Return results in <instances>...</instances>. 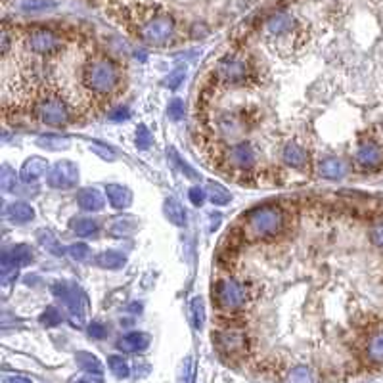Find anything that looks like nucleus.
I'll use <instances>...</instances> for the list:
<instances>
[{
	"label": "nucleus",
	"mask_w": 383,
	"mask_h": 383,
	"mask_svg": "<svg viewBox=\"0 0 383 383\" xmlns=\"http://www.w3.org/2000/svg\"><path fill=\"white\" fill-rule=\"evenodd\" d=\"M81 81L88 98L96 102H106L121 92L123 69L116 60L108 56H94L88 58L83 66Z\"/></svg>",
	"instance_id": "1"
},
{
	"label": "nucleus",
	"mask_w": 383,
	"mask_h": 383,
	"mask_svg": "<svg viewBox=\"0 0 383 383\" xmlns=\"http://www.w3.org/2000/svg\"><path fill=\"white\" fill-rule=\"evenodd\" d=\"M284 228H286V215L280 205L255 207L243 217L242 223L243 240L247 238L251 242L272 240L280 236Z\"/></svg>",
	"instance_id": "2"
},
{
	"label": "nucleus",
	"mask_w": 383,
	"mask_h": 383,
	"mask_svg": "<svg viewBox=\"0 0 383 383\" xmlns=\"http://www.w3.org/2000/svg\"><path fill=\"white\" fill-rule=\"evenodd\" d=\"M31 110L37 121H41L46 127L63 128L73 121V108L61 92L54 88H46L39 92L35 102L31 103Z\"/></svg>",
	"instance_id": "3"
},
{
	"label": "nucleus",
	"mask_w": 383,
	"mask_h": 383,
	"mask_svg": "<svg viewBox=\"0 0 383 383\" xmlns=\"http://www.w3.org/2000/svg\"><path fill=\"white\" fill-rule=\"evenodd\" d=\"M299 33H301V27L292 14H276L265 24V35H267L268 44L272 46L274 52H280L284 56L292 54L295 50Z\"/></svg>",
	"instance_id": "4"
},
{
	"label": "nucleus",
	"mask_w": 383,
	"mask_h": 383,
	"mask_svg": "<svg viewBox=\"0 0 383 383\" xmlns=\"http://www.w3.org/2000/svg\"><path fill=\"white\" fill-rule=\"evenodd\" d=\"M136 33H138L142 43L155 46V48H163V46H169L173 43L175 33H177V24L169 14L155 12L150 14L148 18L141 19Z\"/></svg>",
	"instance_id": "5"
},
{
	"label": "nucleus",
	"mask_w": 383,
	"mask_h": 383,
	"mask_svg": "<svg viewBox=\"0 0 383 383\" xmlns=\"http://www.w3.org/2000/svg\"><path fill=\"white\" fill-rule=\"evenodd\" d=\"M211 295H213L215 305L226 312H238L250 301V290L245 286V282L236 280L232 276L215 282Z\"/></svg>",
	"instance_id": "6"
},
{
	"label": "nucleus",
	"mask_w": 383,
	"mask_h": 383,
	"mask_svg": "<svg viewBox=\"0 0 383 383\" xmlns=\"http://www.w3.org/2000/svg\"><path fill=\"white\" fill-rule=\"evenodd\" d=\"M257 69L251 61L242 56H226L215 69V81L223 85H243L255 77Z\"/></svg>",
	"instance_id": "7"
},
{
	"label": "nucleus",
	"mask_w": 383,
	"mask_h": 383,
	"mask_svg": "<svg viewBox=\"0 0 383 383\" xmlns=\"http://www.w3.org/2000/svg\"><path fill=\"white\" fill-rule=\"evenodd\" d=\"M25 48L35 56H56L63 50V39L52 29L46 27H37L27 33L25 37Z\"/></svg>",
	"instance_id": "8"
},
{
	"label": "nucleus",
	"mask_w": 383,
	"mask_h": 383,
	"mask_svg": "<svg viewBox=\"0 0 383 383\" xmlns=\"http://www.w3.org/2000/svg\"><path fill=\"white\" fill-rule=\"evenodd\" d=\"M52 292L58 299L63 301L69 312H71V322L73 326H83V320H85L86 312V295L85 292L81 290L79 286H71L67 282H56L52 286Z\"/></svg>",
	"instance_id": "9"
},
{
	"label": "nucleus",
	"mask_w": 383,
	"mask_h": 383,
	"mask_svg": "<svg viewBox=\"0 0 383 383\" xmlns=\"http://www.w3.org/2000/svg\"><path fill=\"white\" fill-rule=\"evenodd\" d=\"M46 183H48L50 188L54 190L75 188L77 183H79V169H77V165H75L73 161H69V159L58 161V163H54V167L50 169Z\"/></svg>",
	"instance_id": "10"
},
{
	"label": "nucleus",
	"mask_w": 383,
	"mask_h": 383,
	"mask_svg": "<svg viewBox=\"0 0 383 383\" xmlns=\"http://www.w3.org/2000/svg\"><path fill=\"white\" fill-rule=\"evenodd\" d=\"M213 343L217 345V349H219L220 353L225 354H230V357H234V354H242L247 351V335H245V332L240 328H225L220 330V332H217V334H213Z\"/></svg>",
	"instance_id": "11"
},
{
	"label": "nucleus",
	"mask_w": 383,
	"mask_h": 383,
	"mask_svg": "<svg viewBox=\"0 0 383 383\" xmlns=\"http://www.w3.org/2000/svg\"><path fill=\"white\" fill-rule=\"evenodd\" d=\"M354 165L360 170H379L383 167V146L374 141L362 142L354 152Z\"/></svg>",
	"instance_id": "12"
},
{
	"label": "nucleus",
	"mask_w": 383,
	"mask_h": 383,
	"mask_svg": "<svg viewBox=\"0 0 383 383\" xmlns=\"http://www.w3.org/2000/svg\"><path fill=\"white\" fill-rule=\"evenodd\" d=\"M226 163L232 169L238 170H251L257 165V152L250 142H238L234 146L228 148L226 152Z\"/></svg>",
	"instance_id": "13"
},
{
	"label": "nucleus",
	"mask_w": 383,
	"mask_h": 383,
	"mask_svg": "<svg viewBox=\"0 0 383 383\" xmlns=\"http://www.w3.org/2000/svg\"><path fill=\"white\" fill-rule=\"evenodd\" d=\"M50 163L48 159L41 158V155H33L21 165L19 170V178L25 184H37L39 180H43L44 177H48Z\"/></svg>",
	"instance_id": "14"
},
{
	"label": "nucleus",
	"mask_w": 383,
	"mask_h": 383,
	"mask_svg": "<svg viewBox=\"0 0 383 383\" xmlns=\"http://www.w3.org/2000/svg\"><path fill=\"white\" fill-rule=\"evenodd\" d=\"M29 262H33V251H31L29 245H25V243L12 245V247H8V250H4V253H2V270L27 267Z\"/></svg>",
	"instance_id": "15"
},
{
	"label": "nucleus",
	"mask_w": 383,
	"mask_h": 383,
	"mask_svg": "<svg viewBox=\"0 0 383 383\" xmlns=\"http://www.w3.org/2000/svg\"><path fill=\"white\" fill-rule=\"evenodd\" d=\"M282 159H284V163H286L287 167H292V169H297V170H305L310 163L309 152H307L303 146L293 144V142H290V144L284 148V152H282Z\"/></svg>",
	"instance_id": "16"
},
{
	"label": "nucleus",
	"mask_w": 383,
	"mask_h": 383,
	"mask_svg": "<svg viewBox=\"0 0 383 383\" xmlns=\"http://www.w3.org/2000/svg\"><path fill=\"white\" fill-rule=\"evenodd\" d=\"M77 205L86 211V213H98L102 211L103 205H106V200L103 195L100 194V190L96 188H83L77 194Z\"/></svg>",
	"instance_id": "17"
},
{
	"label": "nucleus",
	"mask_w": 383,
	"mask_h": 383,
	"mask_svg": "<svg viewBox=\"0 0 383 383\" xmlns=\"http://www.w3.org/2000/svg\"><path fill=\"white\" fill-rule=\"evenodd\" d=\"M148 345H150V335L144 332H131L117 341V349L123 353H141L148 349Z\"/></svg>",
	"instance_id": "18"
},
{
	"label": "nucleus",
	"mask_w": 383,
	"mask_h": 383,
	"mask_svg": "<svg viewBox=\"0 0 383 383\" xmlns=\"http://www.w3.org/2000/svg\"><path fill=\"white\" fill-rule=\"evenodd\" d=\"M106 195H108L110 205L117 211H123L133 203V192L127 186H121V184H108L106 186Z\"/></svg>",
	"instance_id": "19"
},
{
	"label": "nucleus",
	"mask_w": 383,
	"mask_h": 383,
	"mask_svg": "<svg viewBox=\"0 0 383 383\" xmlns=\"http://www.w3.org/2000/svg\"><path fill=\"white\" fill-rule=\"evenodd\" d=\"M318 175L324 180H341L347 175V165L337 158H328L318 163Z\"/></svg>",
	"instance_id": "20"
},
{
	"label": "nucleus",
	"mask_w": 383,
	"mask_h": 383,
	"mask_svg": "<svg viewBox=\"0 0 383 383\" xmlns=\"http://www.w3.org/2000/svg\"><path fill=\"white\" fill-rule=\"evenodd\" d=\"M366 359L372 364L383 366V328L376 330L366 343Z\"/></svg>",
	"instance_id": "21"
},
{
	"label": "nucleus",
	"mask_w": 383,
	"mask_h": 383,
	"mask_svg": "<svg viewBox=\"0 0 383 383\" xmlns=\"http://www.w3.org/2000/svg\"><path fill=\"white\" fill-rule=\"evenodd\" d=\"M138 226V220L131 217V215H123V217H117L110 223L108 226V234L113 238H125L128 234H133Z\"/></svg>",
	"instance_id": "22"
},
{
	"label": "nucleus",
	"mask_w": 383,
	"mask_h": 383,
	"mask_svg": "<svg viewBox=\"0 0 383 383\" xmlns=\"http://www.w3.org/2000/svg\"><path fill=\"white\" fill-rule=\"evenodd\" d=\"M163 211H165V217L169 219V223H173L175 226H184L186 225V220H188L186 209H184L183 203H180L178 200H175V198L165 200Z\"/></svg>",
	"instance_id": "23"
},
{
	"label": "nucleus",
	"mask_w": 383,
	"mask_h": 383,
	"mask_svg": "<svg viewBox=\"0 0 383 383\" xmlns=\"http://www.w3.org/2000/svg\"><path fill=\"white\" fill-rule=\"evenodd\" d=\"M8 219L16 225H25L35 219V209L25 201H14L12 205L8 207Z\"/></svg>",
	"instance_id": "24"
},
{
	"label": "nucleus",
	"mask_w": 383,
	"mask_h": 383,
	"mask_svg": "<svg viewBox=\"0 0 383 383\" xmlns=\"http://www.w3.org/2000/svg\"><path fill=\"white\" fill-rule=\"evenodd\" d=\"M96 265L100 268H106V270H119L127 265V257L121 251H102L100 255H96Z\"/></svg>",
	"instance_id": "25"
},
{
	"label": "nucleus",
	"mask_w": 383,
	"mask_h": 383,
	"mask_svg": "<svg viewBox=\"0 0 383 383\" xmlns=\"http://www.w3.org/2000/svg\"><path fill=\"white\" fill-rule=\"evenodd\" d=\"M58 6V0H18V10L25 14L50 12Z\"/></svg>",
	"instance_id": "26"
},
{
	"label": "nucleus",
	"mask_w": 383,
	"mask_h": 383,
	"mask_svg": "<svg viewBox=\"0 0 383 383\" xmlns=\"http://www.w3.org/2000/svg\"><path fill=\"white\" fill-rule=\"evenodd\" d=\"M207 190V200L211 201L213 205L217 207H223V205H228L232 200L230 192L223 186V184L219 183H209L205 186Z\"/></svg>",
	"instance_id": "27"
},
{
	"label": "nucleus",
	"mask_w": 383,
	"mask_h": 383,
	"mask_svg": "<svg viewBox=\"0 0 383 383\" xmlns=\"http://www.w3.org/2000/svg\"><path fill=\"white\" fill-rule=\"evenodd\" d=\"M71 230L79 238L98 236L100 232V223L94 219H73L71 220Z\"/></svg>",
	"instance_id": "28"
},
{
	"label": "nucleus",
	"mask_w": 383,
	"mask_h": 383,
	"mask_svg": "<svg viewBox=\"0 0 383 383\" xmlns=\"http://www.w3.org/2000/svg\"><path fill=\"white\" fill-rule=\"evenodd\" d=\"M37 144L44 150H52V152H58V150H66L71 141L69 136H61V134H44L37 141Z\"/></svg>",
	"instance_id": "29"
},
{
	"label": "nucleus",
	"mask_w": 383,
	"mask_h": 383,
	"mask_svg": "<svg viewBox=\"0 0 383 383\" xmlns=\"http://www.w3.org/2000/svg\"><path fill=\"white\" fill-rule=\"evenodd\" d=\"M190 312V322L194 326V330H201L203 324H205V305H203V299L194 297L190 301L188 307Z\"/></svg>",
	"instance_id": "30"
},
{
	"label": "nucleus",
	"mask_w": 383,
	"mask_h": 383,
	"mask_svg": "<svg viewBox=\"0 0 383 383\" xmlns=\"http://www.w3.org/2000/svg\"><path fill=\"white\" fill-rule=\"evenodd\" d=\"M75 360H77V364H79L83 370L91 372V374H96V376H100V374H102V364H100V360H98L94 354L77 353Z\"/></svg>",
	"instance_id": "31"
},
{
	"label": "nucleus",
	"mask_w": 383,
	"mask_h": 383,
	"mask_svg": "<svg viewBox=\"0 0 383 383\" xmlns=\"http://www.w3.org/2000/svg\"><path fill=\"white\" fill-rule=\"evenodd\" d=\"M18 180H21V178L16 175V170L10 165H4L2 170H0V186H2V190L4 192H14L16 186H18Z\"/></svg>",
	"instance_id": "32"
},
{
	"label": "nucleus",
	"mask_w": 383,
	"mask_h": 383,
	"mask_svg": "<svg viewBox=\"0 0 383 383\" xmlns=\"http://www.w3.org/2000/svg\"><path fill=\"white\" fill-rule=\"evenodd\" d=\"M108 364H110V370L113 372V376L119 377V379H125L131 374L128 362L123 359L121 354H111L110 359H108Z\"/></svg>",
	"instance_id": "33"
},
{
	"label": "nucleus",
	"mask_w": 383,
	"mask_h": 383,
	"mask_svg": "<svg viewBox=\"0 0 383 383\" xmlns=\"http://www.w3.org/2000/svg\"><path fill=\"white\" fill-rule=\"evenodd\" d=\"M63 317H61V310L58 307H46L43 315H41V324L46 328H54L58 324H61Z\"/></svg>",
	"instance_id": "34"
},
{
	"label": "nucleus",
	"mask_w": 383,
	"mask_h": 383,
	"mask_svg": "<svg viewBox=\"0 0 383 383\" xmlns=\"http://www.w3.org/2000/svg\"><path fill=\"white\" fill-rule=\"evenodd\" d=\"M184 79H186V67H177V69L169 71V75L165 77L163 85L167 86V88H170V91H175V88L183 85Z\"/></svg>",
	"instance_id": "35"
},
{
	"label": "nucleus",
	"mask_w": 383,
	"mask_h": 383,
	"mask_svg": "<svg viewBox=\"0 0 383 383\" xmlns=\"http://www.w3.org/2000/svg\"><path fill=\"white\" fill-rule=\"evenodd\" d=\"M287 383H312V372L307 366H295L287 376Z\"/></svg>",
	"instance_id": "36"
},
{
	"label": "nucleus",
	"mask_w": 383,
	"mask_h": 383,
	"mask_svg": "<svg viewBox=\"0 0 383 383\" xmlns=\"http://www.w3.org/2000/svg\"><path fill=\"white\" fill-rule=\"evenodd\" d=\"M153 144V136L146 125H138L136 128V148L138 150H150Z\"/></svg>",
	"instance_id": "37"
},
{
	"label": "nucleus",
	"mask_w": 383,
	"mask_h": 383,
	"mask_svg": "<svg viewBox=\"0 0 383 383\" xmlns=\"http://www.w3.org/2000/svg\"><path fill=\"white\" fill-rule=\"evenodd\" d=\"M67 253L73 257L75 261H79V262L88 261V259H91V255H92L91 247H88V245H86V243H83V242L69 245V247H67Z\"/></svg>",
	"instance_id": "38"
},
{
	"label": "nucleus",
	"mask_w": 383,
	"mask_h": 383,
	"mask_svg": "<svg viewBox=\"0 0 383 383\" xmlns=\"http://www.w3.org/2000/svg\"><path fill=\"white\" fill-rule=\"evenodd\" d=\"M169 158L173 159V161H175V163H177V167L180 170H183L184 175H186V177L188 178H192V180H195V178H200V175H198V173H195L194 169H192V167H190L188 163H186V161H184L183 158H180V155H178V152L177 150H175V148H169Z\"/></svg>",
	"instance_id": "39"
},
{
	"label": "nucleus",
	"mask_w": 383,
	"mask_h": 383,
	"mask_svg": "<svg viewBox=\"0 0 383 383\" xmlns=\"http://www.w3.org/2000/svg\"><path fill=\"white\" fill-rule=\"evenodd\" d=\"M37 238H39V242H41V245H43V247H46V250L52 251V253H56V255H60L61 251H63V250H60V245H58V242H56V238L52 236L50 232L39 230Z\"/></svg>",
	"instance_id": "40"
},
{
	"label": "nucleus",
	"mask_w": 383,
	"mask_h": 383,
	"mask_svg": "<svg viewBox=\"0 0 383 383\" xmlns=\"http://www.w3.org/2000/svg\"><path fill=\"white\" fill-rule=\"evenodd\" d=\"M186 113V106H184V100L180 98H175V100H170L169 108H167V116L173 119V121H180Z\"/></svg>",
	"instance_id": "41"
},
{
	"label": "nucleus",
	"mask_w": 383,
	"mask_h": 383,
	"mask_svg": "<svg viewBox=\"0 0 383 383\" xmlns=\"http://www.w3.org/2000/svg\"><path fill=\"white\" fill-rule=\"evenodd\" d=\"M368 236H370V242L376 245L377 250L383 251V220H377V223L372 225Z\"/></svg>",
	"instance_id": "42"
},
{
	"label": "nucleus",
	"mask_w": 383,
	"mask_h": 383,
	"mask_svg": "<svg viewBox=\"0 0 383 383\" xmlns=\"http://www.w3.org/2000/svg\"><path fill=\"white\" fill-rule=\"evenodd\" d=\"M91 152L98 153V155H100L102 159H106V161H113V159H116V152L110 150L106 144H100V142H92Z\"/></svg>",
	"instance_id": "43"
},
{
	"label": "nucleus",
	"mask_w": 383,
	"mask_h": 383,
	"mask_svg": "<svg viewBox=\"0 0 383 383\" xmlns=\"http://www.w3.org/2000/svg\"><path fill=\"white\" fill-rule=\"evenodd\" d=\"M188 198H190V201H192V205L201 207V205H203V203H205V200H207V190L205 188H200V186H194V188H190Z\"/></svg>",
	"instance_id": "44"
},
{
	"label": "nucleus",
	"mask_w": 383,
	"mask_h": 383,
	"mask_svg": "<svg viewBox=\"0 0 383 383\" xmlns=\"http://www.w3.org/2000/svg\"><path fill=\"white\" fill-rule=\"evenodd\" d=\"M19 276V268H8V270H2L0 272V280H2V286L10 287L14 284V282L18 280Z\"/></svg>",
	"instance_id": "45"
},
{
	"label": "nucleus",
	"mask_w": 383,
	"mask_h": 383,
	"mask_svg": "<svg viewBox=\"0 0 383 383\" xmlns=\"http://www.w3.org/2000/svg\"><path fill=\"white\" fill-rule=\"evenodd\" d=\"M194 376H195L194 359H186L184 360V366H183V382L184 383H194Z\"/></svg>",
	"instance_id": "46"
},
{
	"label": "nucleus",
	"mask_w": 383,
	"mask_h": 383,
	"mask_svg": "<svg viewBox=\"0 0 383 383\" xmlns=\"http://www.w3.org/2000/svg\"><path fill=\"white\" fill-rule=\"evenodd\" d=\"M128 117H131V111H128L127 106H117L110 111L111 121H127Z\"/></svg>",
	"instance_id": "47"
},
{
	"label": "nucleus",
	"mask_w": 383,
	"mask_h": 383,
	"mask_svg": "<svg viewBox=\"0 0 383 383\" xmlns=\"http://www.w3.org/2000/svg\"><path fill=\"white\" fill-rule=\"evenodd\" d=\"M88 334H91V337H94V339H103V337L108 335V328H106L102 322H92L91 326H88Z\"/></svg>",
	"instance_id": "48"
},
{
	"label": "nucleus",
	"mask_w": 383,
	"mask_h": 383,
	"mask_svg": "<svg viewBox=\"0 0 383 383\" xmlns=\"http://www.w3.org/2000/svg\"><path fill=\"white\" fill-rule=\"evenodd\" d=\"M8 50H10V35L8 31H2V56H8Z\"/></svg>",
	"instance_id": "49"
},
{
	"label": "nucleus",
	"mask_w": 383,
	"mask_h": 383,
	"mask_svg": "<svg viewBox=\"0 0 383 383\" xmlns=\"http://www.w3.org/2000/svg\"><path fill=\"white\" fill-rule=\"evenodd\" d=\"M4 383H31V379L24 376H8L4 377Z\"/></svg>",
	"instance_id": "50"
},
{
	"label": "nucleus",
	"mask_w": 383,
	"mask_h": 383,
	"mask_svg": "<svg viewBox=\"0 0 383 383\" xmlns=\"http://www.w3.org/2000/svg\"><path fill=\"white\" fill-rule=\"evenodd\" d=\"M77 383H86V382H77Z\"/></svg>",
	"instance_id": "51"
}]
</instances>
